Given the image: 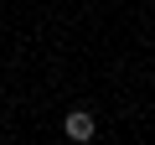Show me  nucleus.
<instances>
[{"mask_svg": "<svg viewBox=\"0 0 155 145\" xmlns=\"http://www.w3.org/2000/svg\"><path fill=\"white\" fill-rule=\"evenodd\" d=\"M62 130H67V140H93V114L88 109H72Z\"/></svg>", "mask_w": 155, "mask_h": 145, "instance_id": "nucleus-1", "label": "nucleus"}]
</instances>
